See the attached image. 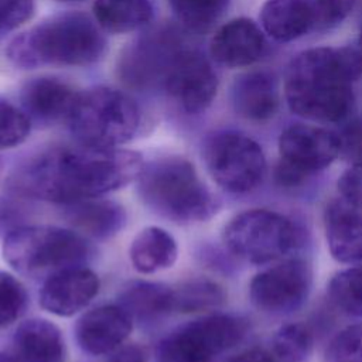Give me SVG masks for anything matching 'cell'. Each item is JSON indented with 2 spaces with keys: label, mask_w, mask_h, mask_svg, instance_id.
<instances>
[{
  "label": "cell",
  "mask_w": 362,
  "mask_h": 362,
  "mask_svg": "<svg viewBox=\"0 0 362 362\" xmlns=\"http://www.w3.org/2000/svg\"><path fill=\"white\" fill-rule=\"evenodd\" d=\"M106 362H147V358L143 348L136 344H127L112 351Z\"/></svg>",
  "instance_id": "f35d334b"
},
{
  "label": "cell",
  "mask_w": 362,
  "mask_h": 362,
  "mask_svg": "<svg viewBox=\"0 0 362 362\" xmlns=\"http://www.w3.org/2000/svg\"><path fill=\"white\" fill-rule=\"evenodd\" d=\"M311 345V331L301 322L281 327L272 339L273 356L277 362H304L310 354Z\"/></svg>",
  "instance_id": "f546056e"
},
{
  "label": "cell",
  "mask_w": 362,
  "mask_h": 362,
  "mask_svg": "<svg viewBox=\"0 0 362 362\" xmlns=\"http://www.w3.org/2000/svg\"><path fill=\"white\" fill-rule=\"evenodd\" d=\"M27 307L28 294L23 283L13 274L0 272V328L20 320Z\"/></svg>",
  "instance_id": "4dcf8cb0"
},
{
  "label": "cell",
  "mask_w": 362,
  "mask_h": 362,
  "mask_svg": "<svg viewBox=\"0 0 362 362\" xmlns=\"http://www.w3.org/2000/svg\"><path fill=\"white\" fill-rule=\"evenodd\" d=\"M0 362H17L11 354L0 352Z\"/></svg>",
  "instance_id": "b9f144b4"
},
{
  "label": "cell",
  "mask_w": 362,
  "mask_h": 362,
  "mask_svg": "<svg viewBox=\"0 0 362 362\" xmlns=\"http://www.w3.org/2000/svg\"><path fill=\"white\" fill-rule=\"evenodd\" d=\"M34 0H0V31H10L31 18Z\"/></svg>",
  "instance_id": "e575fe53"
},
{
  "label": "cell",
  "mask_w": 362,
  "mask_h": 362,
  "mask_svg": "<svg viewBox=\"0 0 362 362\" xmlns=\"http://www.w3.org/2000/svg\"><path fill=\"white\" fill-rule=\"evenodd\" d=\"M129 256L139 273L151 274L174 264L178 256V245L163 228L148 226L134 236Z\"/></svg>",
  "instance_id": "603a6c76"
},
{
  "label": "cell",
  "mask_w": 362,
  "mask_h": 362,
  "mask_svg": "<svg viewBox=\"0 0 362 362\" xmlns=\"http://www.w3.org/2000/svg\"><path fill=\"white\" fill-rule=\"evenodd\" d=\"M99 27L83 13L58 14L14 37L7 47V57L20 68L90 65L106 48Z\"/></svg>",
  "instance_id": "3957f363"
},
{
  "label": "cell",
  "mask_w": 362,
  "mask_h": 362,
  "mask_svg": "<svg viewBox=\"0 0 362 362\" xmlns=\"http://www.w3.org/2000/svg\"><path fill=\"white\" fill-rule=\"evenodd\" d=\"M132 325L133 320L119 304L99 305L76 321V342L86 354L107 355L124 342Z\"/></svg>",
  "instance_id": "4fadbf2b"
},
{
  "label": "cell",
  "mask_w": 362,
  "mask_h": 362,
  "mask_svg": "<svg viewBox=\"0 0 362 362\" xmlns=\"http://www.w3.org/2000/svg\"><path fill=\"white\" fill-rule=\"evenodd\" d=\"M30 117L16 106L0 102V148L21 144L30 134Z\"/></svg>",
  "instance_id": "d6a6232c"
},
{
  "label": "cell",
  "mask_w": 362,
  "mask_h": 362,
  "mask_svg": "<svg viewBox=\"0 0 362 362\" xmlns=\"http://www.w3.org/2000/svg\"><path fill=\"white\" fill-rule=\"evenodd\" d=\"M163 82L171 99L187 113L204 112L212 103L218 89L212 65L198 51H180Z\"/></svg>",
  "instance_id": "30bf717a"
},
{
  "label": "cell",
  "mask_w": 362,
  "mask_h": 362,
  "mask_svg": "<svg viewBox=\"0 0 362 362\" xmlns=\"http://www.w3.org/2000/svg\"><path fill=\"white\" fill-rule=\"evenodd\" d=\"M263 30L277 41H293L313 28L308 0H267L260 10Z\"/></svg>",
  "instance_id": "7402d4cb"
},
{
  "label": "cell",
  "mask_w": 362,
  "mask_h": 362,
  "mask_svg": "<svg viewBox=\"0 0 362 362\" xmlns=\"http://www.w3.org/2000/svg\"><path fill=\"white\" fill-rule=\"evenodd\" d=\"M175 17L191 31H208L226 11L230 0H168Z\"/></svg>",
  "instance_id": "83f0119b"
},
{
  "label": "cell",
  "mask_w": 362,
  "mask_h": 362,
  "mask_svg": "<svg viewBox=\"0 0 362 362\" xmlns=\"http://www.w3.org/2000/svg\"><path fill=\"white\" fill-rule=\"evenodd\" d=\"M328 296L345 314L362 317V267H348L335 273L328 283Z\"/></svg>",
  "instance_id": "f1b7e54d"
},
{
  "label": "cell",
  "mask_w": 362,
  "mask_h": 362,
  "mask_svg": "<svg viewBox=\"0 0 362 362\" xmlns=\"http://www.w3.org/2000/svg\"><path fill=\"white\" fill-rule=\"evenodd\" d=\"M98 24L110 33H130L144 27L153 17L150 0H95Z\"/></svg>",
  "instance_id": "d4e9b609"
},
{
  "label": "cell",
  "mask_w": 362,
  "mask_h": 362,
  "mask_svg": "<svg viewBox=\"0 0 362 362\" xmlns=\"http://www.w3.org/2000/svg\"><path fill=\"white\" fill-rule=\"evenodd\" d=\"M274 175H276V180L280 185H284V187H296V185H300L304 180H305V174H303L301 171L296 170L294 167L288 165L287 163L284 161H279L276 170H274Z\"/></svg>",
  "instance_id": "ab89813d"
},
{
  "label": "cell",
  "mask_w": 362,
  "mask_h": 362,
  "mask_svg": "<svg viewBox=\"0 0 362 362\" xmlns=\"http://www.w3.org/2000/svg\"><path fill=\"white\" fill-rule=\"evenodd\" d=\"M296 238V228L287 216L264 208L235 215L223 229L228 250L255 264L280 259L294 246Z\"/></svg>",
  "instance_id": "52a82bcc"
},
{
  "label": "cell",
  "mask_w": 362,
  "mask_h": 362,
  "mask_svg": "<svg viewBox=\"0 0 362 362\" xmlns=\"http://www.w3.org/2000/svg\"><path fill=\"white\" fill-rule=\"evenodd\" d=\"M117 304L133 322L151 325L174 313V288L156 281H132L120 291Z\"/></svg>",
  "instance_id": "44dd1931"
},
{
  "label": "cell",
  "mask_w": 362,
  "mask_h": 362,
  "mask_svg": "<svg viewBox=\"0 0 362 362\" xmlns=\"http://www.w3.org/2000/svg\"><path fill=\"white\" fill-rule=\"evenodd\" d=\"M65 219L76 232L95 239H109L126 225L124 208L112 199L88 198L68 204Z\"/></svg>",
  "instance_id": "d6986e66"
},
{
  "label": "cell",
  "mask_w": 362,
  "mask_h": 362,
  "mask_svg": "<svg viewBox=\"0 0 362 362\" xmlns=\"http://www.w3.org/2000/svg\"><path fill=\"white\" fill-rule=\"evenodd\" d=\"M76 93L57 78H34L21 89V103L28 117L49 123L69 115Z\"/></svg>",
  "instance_id": "ffe728a7"
},
{
  "label": "cell",
  "mask_w": 362,
  "mask_h": 362,
  "mask_svg": "<svg viewBox=\"0 0 362 362\" xmlns=\"http://www.w3.org/2000/svg\"><path fill=\"white\" fill-rule=\"evenodd\" d=\"M263 48L264 38L260 28L249 18H235L214 35L211 55L225 66L240 68L256 62Z\"/></svg>",
  "instance_id": "2e32d148"
},
{
  "label": "cell",
  "mask_w": 362,
  "mask_h": 362,
  "mask_svg": "<svg viewBox=\"0 0 362 362\" xmlns=\"http://www.w3.org/2000/svg\"><path fill=\"white\" fill-rule=\"evenodd\" d=\"M313 272L301 259L284 260L257 273L249 284V297L255 307L269 314H288L308 298Z\"/></svg>",
  "instance_id": "9c48e42d"
},
{
  "label": "cell",
  "mask_w": 362,
  "mask_h": 362,
  "mask_svg": "<svg viewBox=\"0 0 362 362\" xmlns=\"http://www.w3.org/2000/svg\"><path fill=\"white\" fill-rule=\"evenodd\" d=\"M93 253L92 245L79 232L49 225H21L3 242L4 260L20 274L34 279L85 266Z\"/></svg>",
  "instance_id": "5b68a950"
},
{
  "label": "cell",
  "mask_w": 362,
  "mask_h": 362,
  "mask_svg": "<svg viewBox=\"0 0 362 362\" xmlns=\"http://www.w3.org/2000/svg\"><path fill=\"white\" fill-rule=\"evenodd\" d=\"M202 157L212 180L233 194L255 189L266 173L262 147L239 132L226 130L211 134L204 143Z\"/></svg>",
  "instance_id": "ba28073f"
},
{
  "label": "cell",
  "mask_w": 362,
  "mask_h": 362,
  "mask_svg": "<svg viewBox=\"0 0 362 362\" xmlns=\"http://www.w3.org/2000/svg\"><path fill=\"white\" fill-rule=\"evenodd\" d=\"M223 288L209 279H191L174 288V311L198 313L219 307L225 301Z\"/></svg>",
  "instance_id": "484cf974"
},
{
  "label": "cell",
  "mask_w": 362,
  "mask_h": 362,
  "mask_svg": "<svg viewBox=\"0 0 362 362\" xmlns=\"http://www.w3.org/2000/svg\"><path fill=\"white\" fill-rule=\"evenodd\" d=\"M313 28L327 30L342 23L352 11L355 0H308Z\"/></svg>",
  "instance_id": "836d02e7"
},
{
  "label": "cell",
  "mask_w": 362,
  "mask_h": 362,
  "mask_svg": "<svg viewBox=\"0 0 362 362\" xmlns=\"http://www.w3.org/2000/svg\"><path fill=\"white\" fill-rule=\"evenodd\" d=\"M175 41L167 33H156L134 42L123 57L122 75L129 83L144 85L164 76L180 52Z\"/></svg>",
  "instance_id": "5bb4252c"
},
{
  "label": "cell",
  "mask_w": 362,
  "mask_h": 362,
  "mask_svg": "<svg viewBox=\"0 0 362 362\" xmlns=\"http://www.w3.org/2000/svg\"><path fill=\"white\" fill-rule=\"evenodd\" d=\"M361 45H362V30H361Z\"/></svg>",
  "instance_id": "ee69618b"
},
{
  "label": "cell",
  "mask_w": 362,
  "mask_h": 362,
  "mask_svg": "<svg viewBox=\"0 0 362 362\" xmlns=\"http://www.w3.org/2000/svg\"><path fill=\"white\" fill-rule=\"evenodd\" d=\"M341 197L362 209V163L352 164L338 180Z\"/></svg>",
  "instance_id": "d590c367"
},
{
  "label": "cell",
  "mask_w": 362,
  "mask_h": 362,
  "mask_svg": "<svg viewBox=\"0 0 362 362\" xmlns=\"http://www.w3.org/2000/svg\"><path fill=\"white\" fill-rule=\"evenodd\" d=\"M281 161L308 175L331 165L341 154L339 136L328 129L293 124L279 137Z\"/></svg>",
  "instance_id": "8fae6325"
},
{
  "label": "cell",
  "mask_w": 362,
  "mask_h": 362,
  "mask_svg": "<svg viewBox=\"0 0 362 362\" xmlns=\"http://www.w3.org/2000/svg\"><path fill=\"white\" fill-rule=\"evenodd\" d=\"M99 279L85 266L68 267L48 276L40 291L41 307L58 317H71L83 310L98 294Z\"/></svg>",
  "instance_id": "7c38bea8"
},
{
  "label": "cell",
  "mask_w": 362,
  "mask_h": 362,
  "mask_svg": "<svg viewBox=\"0 0 362 362\" xmlns=\"http://www.w3.org/2000/svg\"><path fill=\"white\" fill-rule=\"evenodd\" d=\"M212 356L238 345L247 331L243 318L230 314H209L184 324Z\"/></svg>",
  "instance_id": "cb8c5ba5"
},
{
  "label": "cell",
  "mask_w": 362,
  "mask_h": 362,
  "mask_svg": "<svg viewBox=\"0 0 362 362\" xmlns=\"http://www.w3.org/2000/svg\"><path fill=\"white\" fill-rule=\"evenodd\" d=\"M11 355L17 362H65L64 335L48 320H27L14 332Z\"/></svg>",
  "instance_id": "e0dca14e"
},
{
  "label": "cell",
  "mask_w": 362,
  "mask_h": 362,
  "mask_svg": "<svg viewBox=\"0 0 362 362\" xmlns=\"http://www.w3.org/2000/svg\"><path fill=\"white\" fill-rule=\"evenodd\" d=\"M322 362H362V324L348 325L335 334Z\"/></svg>",
  "instance_id": "1f68e13d"
},
{
  "label": "cell",
  "mask_w": 362,
  "mask_h": 362,
  "mask_svg": "<svg viewBox=\"0 0 362 362\" xmlns=\"http://www.w3.org/2000/svg\"><path fill=\"white\" fill-rule=\"evenodd\" d=\"M331 256L341 263L362 262V209L344 198L332 201L324 216Z\"/></svg>",
  "instance_id": "9a60e30c"
},
{
  "label": "cell",
  "mask_w": 362,
  "mask_h": 362,
  "mask_svg": "<svg viewBox=\"0 0 362 362\" xmlns=\"http://www.w3.org/2000/svg\"><path fill=\"white\" fill-rule=\"evenodd\" d=\"M338 136L341 141V154L352 164L362 163V122H352Z\"/></svg>",
  "instance_id": "8d00e7d4"
},
{
  "label": "cell",
  "mask_w": 362,
  "mask_h": 362,
  "mask_svg": "<svg viewBox=\"0 0 362 362\" xmlns=\"http://www.w3.org/2000/svg\"><path fill=\"white\" fill-rule=\"evenodd\" d=\"M62 1H78V0H62Z\"/></svg>",
  "instance_id": "7bdbcfd3"
},
{
  "label": "cell",
  "mask_w": 362,
  "mask_h": 362,
  "mask_svg": "<svg viewBox=\"0 0 362 362\" xmlns=\"http://www.w3.org/2000/svg\"><path fill=\"white\" fill-rule=\"evenodd\" d=\"M68 123L81 144L117 147L136 134L140 112L127 95L110 88H93L76 96Z\"/></svg>",
  "instance_id": "8992f818"
},
{
  "label": "cell",
  "mask_w": 362,
  "mask_h": 362,
  "mask_svg": "<svg viewBox=\"0 0 362 362\" xmlns=\"http://www.w3.org/2000/svg\"><path fill=\"white\" fill-rule=\"evenodd\" d=\"M23 219V208L17 202L0 197V233L7 235L13 229L21 226Z\"/></svg>",
  "instance_id": "74e56055"
},
{
  "label": "cell",
  "mask_w": 362,
  "mask_h": 362,
  "mask_svg": "<svg viewBox=\"0 0 362 362\" xmlns=\"http://www.w3.org/2000/svg\"><path fill=\"white\" fill-rule=\"evenodd\" d=\"M362 76V54L354 48L303 51L288 65L284 93L293 113L315 122H341L354 105L352 83Z\"/></svg>",
  "instance_id": "7a4b0ae2"
},
{
  "label": "cell",
  "mask_w": 362,
  "mask_h": 362,
  "mask_svg": "<svg viewBox=\"0 0 362 362\" xmlns=\"http://www.w3.org/2000/svg\"><path fill=\"white\" fill-rule=\"evenodd\" d=\"M136 181L141 202L158 216L175 223L204 222L219 208L195 167L178 156L144 164Z\"/></svg>",
  "instance_id": "277c9868"
},
{
  "label": "cell",
  "mask_w": 362,
  "mask_h": 362,
  "mask_svg": "<svg viewBox=\"0 0 362 362\" xmlns=\"http://www.w3.org/2000/svg\"><path fill=\"white\" fill-rule=\"evenodd\" d=\"M212 358L184 325L163 338L156 349V362H211Z\"/></svg>",
  "instance_id": "4316f807"
},
{
  "label": "cell",
  "mask_w": 362,
  "mask_h": 362,
  "mask_svg": "<svg viewBox=\"0 0 362 362\" xmlns=\"http://www.w3.org/2000/svg\"><path fill=\"white\" fill-rule=\"evenodd\" d=\"M229 362H277V359L273 356V354L264 349L250 348L235 355L229 359Z\"/></svg>",
  "instance_id": "60d3db41"
},
{
  "label": "cell",
  "mask_w": 362,
  "mask_h": 362,
  "mask_svg": "<svg viewBox=\"0 0 362 362\" xmlns=\"http://www.w3.org/2000/svg\"><path fill=\"white\" fill-rule=\"evenodd\" d=\"M143 165L137 151L81 144L33 158L8 184L20 195L68 205L123 188L137 178Z\"/></svg>",
  "instance_id": "6da1fadb"
},
{
  "label": "cell",
  "mask_w": 362,
  "mask_h": 362,
  "mask_svg": "<svg viewBox=\"0 0 362 362\" xmlns=\"http://www.w3.org/2000/svg\"><path fill=\"white\" fill-rule=\"evenodd\" d=\"M230 99L238 115L247 120L270 119L279 106V90L273 75L252 71L238 76L230 89Z\"/></svg>",
  "instance_id": "ac0fdd59"
}]
</instances>
